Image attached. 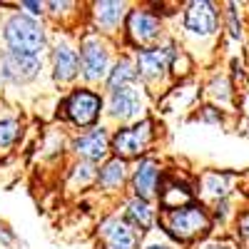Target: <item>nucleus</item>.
<instances>
[{
	"label": "nucleus",
	"instance_id": "f257e3e1",
	"mask_svg": "<svg viewBox=\"0 0 249 249\" xmlns=\"http://www.w3.org/2000/svg\"><path fill=\"white\" fill-rule=\"evenodd\" d=\"M5 40L13 53H23V55H35L43 50L45 45V35L40 30L35 20L25 15H15L10 18V23L5 25Z\"/></svg>",
	"mask_w": 249,
	"mask_h": 249
},
{
	"label": "nucleus",
	"instance_id": "f03ea898",
	"mask_svg": "<svg viewBox=\"0 0 249 249\" xmlns=\"http://www.w3.org/2000/svg\"><path fill=\"white\" fill-rule=\"evenodd\" d=\"M167 227L177 239H192L210 227V219H207V214L199 207H179V210L170 214Z\"/></svg>",
	"mask_w": 249,
	"mask_h": 249
},
{
	"label": "nucleus",
	"instance_id": "7ed1b4c3",
	"mask_svg": "<svg viewBox=\"0 0 249 249\" xmlns=\"http://www.w3.org/2000/svg\"><path fill=\"white\" fill-rule=\"evenodd\" d=\"M152 124L150 122H140L130 130H122L117 132V137L112 140V150L117 152V157H135L140 155L144 147H147V142L152 137Z\"/></svg>",
	"mask_w": 249,
	"mask_h": 249
},
{
	"label": "nucleus",
	"instance_id": "20e7f679",
	"mask_svg": "<svg viewBox=\"0 0 249 249\" xmlns=\"http://www.w3.org/2000/svg\"><path fill=\"white\" fill-rule=\"evenodd\" d=\"M40 68V62L35 55H23V53H5L3 57V65H0V75L5 80H13V82H25V80H33L35 72Z\"/></svg>",
	"mask_w": 249,
	"mask_h": 249
},
{
	"label": "nucleus",
	"instance_id": "39448f33",
	"mask_svg": "<svg viewBox=\"0 0 249 249\" xmlns=\"http://www.w3.org/2000/svg\"><path fill=\"white\" fill-rule=\"evenodd\" d=\"M68 117L77 124H90L97 120L100 115V97L92 95V92H75L70 100H68Z\"/></svg>",
	"mask_w": 249,
	"mask_h": 249
},
{
	"label": "nucleus",
	"instance_id": "423d86ee",
	"mask_svg": "<svg viewBox=\"0 0 249 249\" xmlns=\"http://www.w3.org/2000/svg\"><path fill=\"white\" fill-rule=\"evenodd\" d=\"M82 70L88 80H100L107 70V50L100 40H88L82 45Z\"/></svg>",
	"mask_w": 249,
	"mask_h": 249
},
{
	"label": "nucleus",
	"instance_id": "0eeeda50",
	"mask_svg": "<svg viewBox=\"0 0 249 249\" xmlns=\"http://www.w3.org/2000/svg\"><path fill=\"white\" fill-rule=\"evenodd\" d=\"M184 25L197 35H210L217 28V13L210 3H192L187 10Z\"/></svg>",
	"mask_w": 249,
	"mask_h": 249
},
{
	"label": "nucleus",
	"instance_id": "6e6552de",
	"mask_svg": "<svg viewBox=\"0 0 249 249\" xmlns=\"http://www.w3.org/2000/svg\"><path fill=\"white\" fill-rule=\"evenodd\" d=\"M127 28H130V35L135 43H150V40L157 37V30H160V23L157 18H152L150 13H142V10H135L127 20Z\"/></svg>",
	"mask_w": 249,
	"mask_h": 249
},
{
	"label": "nucleus",
	"instance_id": "1a4fd4ad",
	"mask_svg": "<svg viewBox=\"0 0 249 249\" xmlns=\"http://www.w3.org/2000/svg\"><path fill=\"white\" fill-rule=\"evenodd\" d=\"M102 237H105L107 249H135V234L124 222L110 219L102 227Z\"/></svg>",
	"mask_w": 249,
	"mask_h": 249
},
{
	"label": "nucleus",
	"instance_id": "9d476101",
	"mask_svg": "<svg viewBox=\"0 0 249 249\" xmlns=\"http://www.w3.org/2000/svg\"><path fill=\"white\" fill-rule=\"evenodd\" d=\"M170 60H172V50L170 48H157V50H144L137 60V68L144 77H155L160 75L162 70H167L170 65Z\"/></svg>",
	"mask_w": 249,
	"mask_h": 249
},
{
	"label": "nucleus",
	"instance_id": "9b49d317",
	"mask_svg": "<svg viewBox=\"0 0 249 249\" xmlns=\"http://www.w3.org/2000/svg\"><path fill=\"white\" fill-rule=\"evenodd\" d=\"M75 147H77V152L82 157H88L90 162L102 160V157H105V152H107V135H105V130H92L88 135H82L75 142Z\"/></svg>",
	"mask_w": 249,
	"mask_h": 249
},
{
	"label": "nucleus",
	"instance_id": "f8f14e48",
	"mask_svg": "<svg viewBox=\"0 0 249 249\" xmlns=\"http://www.w3.org/2000/svg\"><path fill=\"white\" fill-rule=\"evenodd\" d=\"M110 110L115 117H135L137 110H140V95L132 90V88H122V90H115L112 92V102H110Z\"/></svg>",
	"mask_w": 249,
	"mask_h": 249
},
{
	"label": "nucleus",
	"instance_id": "ddd939ff",
	"mask_svg": "<svg viewBox=\"0 0 249 249\" xmlns=\"http://www.w3.org/2000/svg\"><path fill=\"white\" fill-rule=\"evenodd\" d=\"M157 177L160 170L155 162H142L137 172H135V190H137V199H147L155 195V187H157Z\"/></svg>",
	"mask_w": 249,
	"mask_h": 249
},
{
	"label": "nucleus",
	"instance_id": "4468645a",
	"mask_svg": "<svg viewBox=\"0 0 249 249\" xmlns=\"http://www.w3.org/2000/svg\"><path fill=\"white\" fill-rule=\"evenodd\" d=\"M55 77L57 80H72L77 72V55L68 45H60L55 50Z\"/></svg>",
	"mask_w": 249,
	"mask_h": 249
},
{
	"label": "nucleus",
	"instance_id": "2eb2a0df",
	"mask_svg": "<svg viewBox=\"0 0 249 249\" xmlns=\"http://www.w3.org/2000/svg\"><path fill=\"white\" fill-rule=\"evenodd\" d=\"M135 77H137V70H135L132 62L130 60H120L117 65H115V70L110 72L107 82H110L112 90H122V88H130V82Z\"/></svg>",
	"mask_w": 249,
	"mask_h": 249
},
{
	"label": "nucleus",
	"instance_id": "dca6fc26",
	"mask_svg": "<svg viewBox=\"0 0 249 249\" xmlns=\"http://www.w3.org/2000/svg\"><path fill=\"white\" fill-rule=\"evenodd\" d=\"M127 222H132L135 227H140V230L150 227L152 224V210L147 207V202L144 199H132L127 204Z\"/></svg>",
	"mask_w": 249,
	"mask_h": 249
},
{
	"label": "nucleus",
	"instance_id": "f3484780",
	"mask_svg": "<svg viewBox=\"0 0 249 249\" xmlns=\"http://www.w3.org/2000/svg\"><path fill=\"white\" fill-rule=\"evenodd\" d=\"M124 177V162L122 160H112L105 164V170L100 172V184L102 187H117Z\"/></svg>",
	"mask_w": 249,
	"mask_h": 249
},
{
	"label": "nucleus",
	"instance_id": "a211bd4d",
	"mask_svg": "<svg viewBox=\"0 0 249 249\" xmlns=\"http://www.w3.org/2000/svg\"><path fill=\"white\" fill-rule=\"evenodd\" d=\"M122 10H124L122 3H100L97 5V20L102 25H115L122 18Z\"/></svg>",
	"mask_w": 249,
	"mask_h": 249
},
{
	"label": "nucleus",
	"instance_id": "6ab92c4d",
	"mask_svg": "<svg viewBox=\"0 0 249 249\" xmlns=\"http://www.w3.org/2000/svg\"><path fill=\"white\" fill-rule=\"evenodd\" d=\"M20 124L15 120H0V147H8V144L15 142Z\"/></svg>",
	"mask_w": 249,
	"mask_h": 249
},
{
	"label": "nucleus",
	"instance_id": "aec40b11",
	"mask_svg": "<svg viewBox=\"0 0 249 249\" xmlns=\"http://www.w3.org/2000/svg\"><path fill=\"white\" fill-rule=\"evenodd\" d=\"M80 182H88V179H92V167L90 164H82V167H77V175H75Z\"/></svg>",
	"mask_w": 249,
	"mask_h": 249
},
{
	"label": "nucleus",
	"instance_id": "412c9836",
	"mask_svg": "<svg viewBox=\"0 0 249 249\" xmlns=\"http://www.w3.org/2000/svg\"><path fill=\"white\" fill-rule=\"evenodd\" d=\"M242 237H244V239L249 242V214H247V217L242 219Z\"/></svg>",
	"mask_w": 249,
	"mask_h": 249
},
{
	"label": "nucleus",
	"instance_id": "4be33fe9",
	"mask_svg": "<svg viewBox=\"0 0 249 249\" xmlns=\"http://www.w3.org/2000/svg\"><path fill=\"white\" fill-rule=\"evenodd\" d=\"M25 8H30L33 13H40V5L37 3H25Z\"/></svg>",
	"mask_w": 249,
	"mask_h": 249
},
{
	"label": "nucleus",
	"instance_id": "5701e85b",
	"mask_svg": "<svg viewBox=\"0 0 249 249\" xmlns=\"http://www.w3.org/2000/svg\"><path fill=\"white\" fill-rule=\"evenodd\" d=\"M147 249H167V247H157V244H152V247H147Z\"/></svg>",
	"mask_w": 249,
	"mask_h": 249
},
{
	"label": "nucleus",
	"instance_id": "b1692460",
	"mask_svg": "<svg viewBox=\"0 0 249 249\" xmlns=\"http://www.w3.org/2000/svg\"><path fill=\"white\" fill-rule=\"evenodd\" d=\"M207 249H227V247H207Z\"/></svg>",
	"mask_w": 249,
	"mask_h": 249
}]
</instances>
